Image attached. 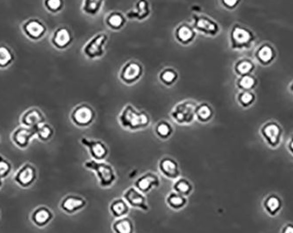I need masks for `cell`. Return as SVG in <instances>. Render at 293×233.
I'll list each match as a JSON object with an SVG mask.
<instances>
[{"mask_svg": "<svg viewBox=\"0 0 293 233\" xmlns=\"http://www.w3.org/2000/svg\"><path fill=\"white\" fill-rule=\"evenodd\" d=\"M119 125L130 132H137L149 127L151 118L148 112L139 111L133 105H125L118 116Z\"/></svg>", "mask_w": 293, "mask_h": 233, "instance_id": "cell-1", "label": "cell"}, {"mask_svg": "<svg viewBox=\"0 0 293 233\" xmlns=\"http://www.w3.org/2000/svg\"><path fill=\"white\" fill-rule=\"evenodd\" d=\"M229 42L233 50H250L256 42V35L249 27L235 24L230 29Z\"/></svg>", "mask_w": 293, "mask_h": 233, "instance_id": "cell-2", "label": "cell"}, {"mask_svg": "<svg viewBox=\"0 0 293 233\" xmlns=\"http://www.w3.org/2000/svg\"><path fill=\"white\" fill-rule=\"evenodd\" d=\"M84 167L95 174L99 185L103 189L111 188L117 181L116 172L109 163L89 160L84 163Z\"/></svg>", "mask_w": 293, "mask_h": 233, "instance_id": "cell-3", "label": "cell"}, {"mask_svg": "<svg viewBox=\"0 0 293 233\" xmlns=\"http://www.w3.org/2000/svg\"><path fill=\"white\" fill-rule=\"evenodd\" d=\"M197 105L198 104L193 100H184L177 103L171 110V118L177 125H191L196 120L195 112Z\"/></svg>", "mask_w": 293, "mask_h": 233, "instance_id": "cell-4", "label": "cell"}, {"mask_svg": "<svg viewBox=\"0 0 293 233\" xmlns=\"http://www.w3.org/2000/svg\"><path fill=\"white\" fill-rule=\"evenodd\" d=\"M96 117L95 110L86 103L75 106L69 115L72 123L79 128H88L95 121Z\"/></svg>", "mask_w": 293, "mask_h": 233, "instance_id": "cell-5", "label": "cell"}, {"mask_svg": "<svg viewBox=\"0 0 293 233\" xmlns=\"http://www.w3.org/2000/svg\"><path fill=\"white\" fill-rule=\"evenodd\" d=\"M108 35L106 33H99L91 38L83 47V54L90 60H97L106 54V45Z\"/></svg>", "mask_w": 293, "mask_h": 233, "instance_id": "cell-6", "label": "cell"}, {"mask_svg": "<svg viewBox=\"0 0 293 233\" xmlns=\"http://www.w3.org/2000/svg\"><path fill=\"white\" fill-rule=\"evenodd\" d=\"M260 134L270 148L279 146L283 139V128L276 121L266 122L260 129Z\"/></svg>", "mask_w": 293, "mask_h": 233, "instance_id": "cell-7", "label": "cell"}, {"mask_svg": "<svg viewBox=\"0 0 293 233\" xmlns=\"http://www.w3.org/2000/svg\"><path fill=\"white\" fill-rule=\"evenodd\" d=\"M143 74V66L140 61H126L119 72V78L126 85H135Z\"/></svg>", "mask_w": 293, "mask_h": 233, "instance_id": "cell-8", "label": "cell"}, {"mask_svg": "<svg viewBox=\"0 0 293 233\" xmlns=\"http://www.w3.org/2000/svg\"><path fill=\"white\" fill-rule=\"evenodd\" d=\"M193 28L205 36L215 37L221 32V27L217 21L206 15L194 14L192 15Z\"/></svg>", "mask_w": 293, "mask_h": 233, "instance_id": "cell-9", "label": "cell"}, {"mask_svg": "<svg viewBox=\"0 0 293 233\" xmlns=\"http://www.w3.org/2000/svg\"><path fill=\"white\" fill-rule=\"evenodd\" d=\"M37 180V169L32 163H26L14 174V181L22 189L33 186Z\"/></svg>", "mask_w": 293, "mask_h": 233, "instance_id": "cell-10", "label": "cell"}, {"mask_svg": "<svg viewBox=\"0 0 293 233\" xmlns=\"http://www.w3.org/2000/svg\"><path fill=\"white\" fill-rule=\"evenodd\" d=\"M21 30L25 36L28 37L30 41H38L44 38L48 32V28L43 21L33 18L27 20L22 24Z\"/></svg>", "mask_w": 293, "mask_h": 233, "instance_id": "cell-11", "label": "cell"}, {"mask_svg": "<svg viewBox=\"0 0 293 233\" xmlns=\"http://www.w3.org/2000/svg\"><path fill=\"white\" fill-rule=\"evenodd\" d=\"M80 143L86 146L88 150L89 154L92 157V160L98 162H105L109 154V149L105 142L99 139H88L83 137L80 139Z\"/></svg>", "mask_w": 293, "mask_h": 233, "instance_id": "cell-12", "label": "cell"}, {"mask_svg": "<svg viewBox=\"0 0 293 233\" xmlns=\"http://www.w3.org/2000/svg\"><path fill=\"white\" fill-rule=\"evenodd\" d=\"M123 199L126 201L131 208L142 210L144 212H148L150 210L145 194L140 192L135 187H130L126 189L123 193Z\"/></svg>", "mask_w": 293, "mask_h": 233, "instance_id": "cell-13", "label": "cell"}, {"mask_svg": "<svg viewBox=\"0 0 293 233\" xmlns=\"http://www.w3.org/2000/svg\"><path fill=\"white\" fill-rule=\"evenodd\" d=\"M36 137L35 128H30L21 125L11 134V139L18 148L25 150L30 145L31 141Z\"/></svg>", "mask_w": 293, "mask_h": 233, "instance_id": "cell-14", "label": "cell"}, {"mask_svg": "<svg viewBox=\"0 0 293 233\" xmlns=\"http://www.w3.org/2000/svg\"><path fill=\"white\" fill-rule=\"evenodd\" d=\"M86 205L87 201L85 197L78 195H68L61 200L59 208L66 214L73 215L84 210Z\"/></svg>", "mask_w": 293, "mask_h": 233, "instance_id": "cell-15", "label": "cell"}, {"mask_svg": "<svg viewBox=\"0 0 293 233\" xmlns=\"http://www.w3.org/2000/svg\"><path fill=\"white\" fill-rule=\"evenodd\" d=\"M158 169L161 175L167 179L175 181L181 176V170L179 164L177 161L171 156H164L159 161Z\"/></svg>", "mask_w": 293, "mask_h": 233, "instance_id": "cell-16", "label": "cell"}, {"mask_svg": "<svg viewBox=\"0 0 293 233\" xmlns=\"http://www.w3.org/2000/svg\"><path fill=\"white\" fill-rule=\"evenodd\" d=\"M160 185V177L156 173L146 172L135 180L133 187L140 190V192L148 194L154 189H158Z\"/></svg>", "mask_w": 293, "mask_h": 233, "instance_id": "cell-17", "label": "cell"}, {"mask_svg": "<svg viewBox=\"0 0 293 233\" xmlns=\"http://www.w3.org/2000/svg\"><path fill=\"white\" fill-rule=\"evenodd\" d=\"M73 42L71 31L67 27H59L54 31L51 37V44L59 50L67 49Z\"/></svg>", "mask_w": 293, "mask_h": 233, "instance_id": "cell-18", "label": "cell"}, {"mask_svg": "<svg viewBox=\"0 0 293 233\" xmlns=\"http://www.w3.org/2000/svg\"><path fill=\"white\" fill-rule=\"evenodd\" d=\"M54 212L46 205H41L35 208L31 214V222L38 228L48 226L54 219Z\"/></svg>", "mask_w": 293, "mask_h": 233, "instance_id": "cell-19", "label": "cell"}, {"mask_svg": "<svg viewBox=\"0 0 293 233\" xmlns=\"http://www.w3.org/2000/svg\"><path fill=\"white\" fill-rule=\"evenodd\" d=\"M175 40L183 46L190 45L197 37V31L187 23H182L174 31Z\"/></svg>", "mask_w": 293, "mask_h": 233, "instance_id": "cell-20", "label": "cell"}, {"mask_svg": "<svg viewBox=\"0 0 293 233\" xmlns=\"http://www.w3.org/2000/svg\"><path fill=\"white\" fill-rule=\"evenodd\" d=\"M21 125H24L30 128H36L38 125L46 122L43 112L40 109L30 108L22 113L20 118Z\"/></svg>", "mask_w": 293, "mask_h": 233, "instance_id": "cell-21", "label": "cell"}, {"mask_svg": "<svg viewBox=\"0 0 293 233\" xmlns=\"http://www.w3.org/2000/svg\"><path fill=\"white\" fill-rule=\"evenodd\" d=\"M276 57V49L274 48L272 45L269 44L268 42H264L263 44L260 45L255 52V58L256 61L263 66H269L272 64Z\"/></svg>", "mask_w": 293, "mask_h": 233, "instance_id": "cell-22", "label": "cell"}, {"mask_svg": "<svg viewBox=\"0 0 293 233\" xmlns=\"http://www.w3.org/2000/svg\"><path fill=\"white\" fill-rule=\"evenodd\" d=\"M151 9L150 2L148 0H137L133 9L128 11L126 14V19L143 21L150 17Z\"/></svg>", "mask_w": 293, "mask_h": 233, "instance_id": "cell-23", "label": "cell"}, {"mask_svg": "<svg viewBox=\"0 0 293 233\" xmlns=\"http://www.w3.org/2000/svg\"><path fill=\"white\" fill-rule=\"evenodd\" d=\"M104 21H105V25L111 30L119 31L123 29L126 26L127 19L126 15L122 14L121 12L113 11L106 14Z\"/></svg>", "mask_w": 293, "mask_h": 233, "instance_id": "cell-24", "label": "cell"}, {"mask_svg": "<svg viewBox=\"0 0 293 233\" xmlns=\"http://www.w3.org/2000/svg\"><path fill=\"white\" fill-rule=\"evenodd\" d=\"M263 209L270 216H276L283 208V202L279 196L271 194L266 196L263 203Z\"/></svg>", "mask_w": 293, "mask_h": 233, "instance_id": "cell-25", "label": "cell"}, {"mask_svg": "<svg viewBox=\"0 0 293 233\" xmlns=\"http://www.w3.org/2000/svg\"><path fill=\"white\" fill-rule=\"evenodd\" d=\"M109 210L111 215L116 219L127 216L129 213L130 207L126 201L123 199V197L114 198L110 203Z\"/></svg>", "mask_w": 293, "mask_h": 233, "instance_id": "cell-26", "label": "cell"}, {"mask_svg": "<svg viewBox=\"0 0 293 233\" xmlns=\"http://www.w3.org/2000/svg\"><path fill=\"white\" fill-rule=\"evenodd\" d=\"M196 120L201 123V124H206L208 122L211 121L213 116H214V111L211 107V105L208 103H200L198 104L196 107Z\"/></svg>", "mask_w": 293, "mask_h": 233, "instance_id": "cell-27", "label": "cell"}, {"mask_svg": "<svg viewBox=\"0 0 293 233\" xmlns=\"http://www.w3.org/2000/svg\"><path fill=\"white\" fill-rule=\"evenodd\" d=\"M165 202L168 207H170L171 210L178 211L183 210L187 205L188 199L187 197L172 190L168 194Z\"/></svg>", "mask_w": 293, "mask_h": 233, "instance_id": "cell-28", "label": "cell"}, {"mask_svg": "<svg viewBox=\"0 0 293 233\" xmlns=\"http://www.w3.org/2000/svg\"><path fill=\"white\" fill-rule=\"evenodd\" d=\"M255 69H256V65L254 63V61L249 58L239 59L234 66V71L237 76H243L247 74H253Z\"/></svg>", "mask_w": 293, "mask_h": 233, "instance_id": "cell-29", "label": "cell"}, {"mask_svg": "<svg viewBox=\"0 0 293 233\" xmlns=\"http://www.w3.org/2000/svg\"><path fill=\"white\" fill-rule=\"evenodd\" d=\"M154 132L161 140H167L174 133V128L170 122L162 119L157 123L154 128Z\"/></svg>", "mask_w": 293, "mask_h": 233, "instance_id": "cell-30", "label": "cell"}, {"mask_svg": "<svg viewBox=\"0 0 293 233\" xmlns=\"http://www.w3.org/2000/svg\"><path fill=\"white\" fill-rule=\"evenodd\" d=\"M112 230L113 233H133L134 224L133 220L128 216L116 218L112 223Z\"/></svg>", "mask_w": 293, "mask_h": 233, "instance_id": "cell-31", "label": "cell"}, {"mask_svg": "<svg viewBox=\"0 0 293 233\" xmlns=\"http://www.w3.org/2000/svg\"><path fill=\"white\" fill-rule=\"evenodd\" d=\"M172 189L175 192L188 197L191 196V193L193 191V185L191 183V181H189L187 178L180 176L179 178L175 180L174 183L172 185Z\"/></svg>", "mask_w": 293, "mask_h": 233, "instance_id": "cell-32", "label": "cell"}, {"mask_svg": "<svg viewBox=\"0 0 293 233\" xmlns=\"http://www.w3.org/2000/svg\"><path fill=\"white\" fill-rule=\"evenodd\" d=\"M257 84H258V81L253 74L238 76L236 79V82H235L236 88L238 89L239 92L253 91L254 89L256 88Z\"/></svg>", "mask_w": 293, "mask_h": 233, "instance_id": "cell-33", "label": "cell"}, {"mask_svg": "<svg viewBox=\"0 0 293 233\" xmlns=\"http://www.w3.org/2000/svg\"><path fill=\"white\" fill-rule=\"evenodd\" d=\"M158 79L162 85L167 87H171L177 83L178 79V73L173 68H165L159 72Z\"/></svg>", "mask_w": 293, "mask_h": 233, "instance_id": "cell-34", "label": "cell"}, {"mask_svg": "<svg viewBox=\"0 0 293 233\" xmlns=\"http://www.w3.org/2000/svg\"><path fill=\"white\" fill-rule=\"evenodd\" d=\"M15 54L11 47L0 44V69H6L14 63Z\"/></svg>", "mask_w": 293, "mask_h": 233, "instance_id": "cell-35", "label": "cell"}, {"mask_svg": "<svg viewBox=\"0 0 293 233\" xmlns=\"http://www.w3.org/2000/svg\"><path fill=\"white\" fill-rule=\"evenodd\" d=\"M105 0H83L82 12L89 16H96L102 10Z\"/></svg>", "mask_w": 293, "mask_h": 233, "instance_id": "cell-36", "label": "cell"}, {"mask_svg": "<svg viewBox=\"0 0 293 233\" xmlns=\"http://www.w3.org/2000/svg\"><path fill=\"white\" fill-rule=\"evenodd\" d=\"M256 99V94L253 91H242L236 95V102L243 109L251 107L255 104Z\"/></svg>", "mask_w": 293, "mask_h": 233, "instance_id": "cell-37", "label": "cell"}, {"mask_svg": "<svg viewBox=\"0 0 293 233\" xmlns=\"http://www.w3.org/2000/svg\"><path fill=\"white\" fill-rule=\"evenodd\" d=\"M35 131H36V138L40 141L44 142V143L49 141L55 134V130L53 128V126L48 124L47 122L38 125L35 128Z\"/></svg>", "mask_w": 293, "mask_h": 233, "instance_id": "cell-38", "label": "cell"}, {"mask_svg": "<svg viewBox=\"0 0 293 233\" xmlns=\"http://www.w3.org/2000/svg\"><path fill=\"white\" fill-rule=\"evenodd\" d=\"M43 5L48 13L53 14H59L63 10L64 0H44Z\"/></svg>", "mask_w": 293, "mask_h": 233, "instance_id": "cell-39", "label": "cell"}, {"mask_svg": "<svg viewBox=\"0 0 293 233\" xmlns=\"http://www.w3.org/2000/svg\"><path fill=\"white\" fill-rule=\"evenodd\" d=\"M13 164L2 154H0V177L3 180L7 179L13 172Z\"/></svg>", "mask_w": 293, "mask_h": 233, "instance_id": "cell-40", "label": "cell"}, {"mask_svg": "<svg viewBox=\"0 0 293 233\" xmlns=\"http://www.w3.org/2000/svg\"><path fill=\"white\" fill-rule=\"evenodd\" d=\"M241 0H221L222 7L228 10H234L240 5Z\"/></svg>", "mask_w": 293, "mask_h": 233, "instance_id": "cell-41", "label": "cell"}, {"mask_svg": "<svg viewBox=\"0 0 293 233\" xmlns=\"http://www.w3.org/2000/svg\"><path fill=\"white\" fill-rule=\"evenodd\" d=\"M281 233H293V223H286L283 225Z\"/></svg>", "mask_w": 293, "mask_h": 233, "instance_id": "cell-42", "label": "cell"}, {"mask_svg": "<svg viewBox=\"0 0 293 233\" xmlns=\"http://www.w3.org/2000/svg\"><path fill=\"white\" fill-rule=\"evenodd\" d=\"M287 149H288V151H289L290 154L293 156V134L290 136V139L287 143Z\"/></svg>", "mask_w": 293, "mask_h": 233, "instance_id": "cell-43", "label": "cell"}, {"mask_svg": "<svg viewBox=\"0 0 293 233\" xmlns=\"http://www.w3.org/2000/svg\"><path fill=\"white\" fill-rule=\"evenodd\" d=\"M289 91H290V93L293 95V80L290 82V85H289Z\"/></svg>", "mask_w": 293, "mask_h": 233, "instance_id": "cell-44", "label": "cell"}, {"mask_svg": "<svg viewBox=\"0 0 293 233\" xmlns=\"http://www.w3.org/2000/svg\"><path fill=\"white\" fill-rule=\"evenodd\" d=\"M3 187V179L0 177V189Z\"/></svg>", "mask_w": 293, "mask_h": 233, "instance_id": "cell-45", "label": "cell"}, {"mask_svg": "<svg viewBox=\"0 0 293 233\" xmlns=\"http://www.w3.org/2000/svg\"><path fill=\"white\" fill-rule=\"evenodd\" d=\"M0 143H1V138H0Z\"/></svg>", "mask_w": 293, "mask_h": 233, "instance_id": "cell-46", "label": "cell"}, {"mask_svg": "<svg viewBox=\"0 0 293 233\" xmlns=\"http://www.w3.org/2000/svg\"><path fill=\"white\" fill-rule=\"evenodd\" d=\"M0 216H1V213H0Z\"/></svg>", "mask_w": 293, "mask_h": 233, "instance_id": "cell-47", "label": "cell"}]
</instances>
